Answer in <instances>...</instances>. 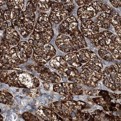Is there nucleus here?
Returning <instances> with one entry per match:
<instances>
[{
  "mask_svg": "<svg viewBox=\"0 0 121 121\" xmlns=\"http://www.w3.org/2000/svg\"><path fill=\"white\" fill-rule=\"evenodd\" d=\"M49 18L51 22L58 24L65 19L74 7L73 0L52 1Z\"/></svg>",
  "mask_w": 121,
  "mask_h": 121,
  "instance_id": "obj_4",
  "label": "nucleus"
},
{
  "mask_svg": "<svg viewBox=\"0 0 121 121\" xmlns=\"http://www.w3.org/2000/svg\"><path fill=\"white\" fill-rule=\"evenodd\" d=\"M50 65L53 69L59 70L65 69L68 66L67 63L65 58L60 56H56L51 60Z\"/></svg>",
  "mask_w": 121,
  "mask_h": 121,
  "instance_id": "obj_20",
  "label": "nucleus"
},
{
  "mask_svg": "<svg viewBox=\"0 0 121 121\" xmlns=\"http://www.w3.org/2000/svg\"><path fill=\"white\" fill-rule=\"evenodd\" d=\"M13 96L8 91H1L0 92V102L6 105L12 106L14 102Z\"/></svg>",
  "mask_w": 121,
  "mask_h": 121,
  "instance_id": "obj_22",
  "label": "nucleus"
},
{
  "mask_svg": "<svg viewBox=\"0 0 121 121\" xmlns=\"http://www.w3.org/2000/svg\"><path fill=\"white\" fill-rule=\"evenodd\" d=\"M111 13L103 12L97 18V23L99 28L107 29L109 28L111 24Z\"/></svg>",
  "mask_w": 121,
  "mask_h": 121,
  "instance_id": "obj_18",
  "label": "nucleus"
},
{
  "mask_svg": "<svg viewBox=\"0 0 121 121\" xmlns=\"http://www.w3.org/2000/svg\"><path fill=\"white\" fill-rule=\"evenodd\" d=\"M36 114L41 119L48 121H56L57 118L54 111L50 108L40 106L36 111Z\"/></svg>",
  "mask_w": 121,
  "mask_h": 121,
  "instance_id": "obj_15",
  "label": "nucleus"
},
{
  "mask_svg": "<svg viewBox=\"0 0 121 121\" xmlns=\"http://www.w3.org/2000/svg\"><path fill=\"white\" fill-rule=\"evenodd\" d=\"M35 69L38 73L40 74L51 71V69L49 68H47L42 65H39L35 67Z\"/></svg>",
  "mask_w": 121,
  "mask_h": 121,
  "instance_id": "obj_31",
  "label": "nucleus"
},
{
  "mask_svg": "<svg viewBox=\"0 0 121 121\" xmlns=\"http://www.w3.org/2000/svg\"><path fill=\"white\" fill-rule=\"evenodd\" d=\"M111 10L107 4L101 1L91 2L78 9L77 15L79 19L81 20L91 19L96 17L99 12L111 13Z\"/></svg>",
  "mask_w": 121,
  "mask_h": 121,
  "instance_id": "obj_5",
  "label": "nucleus"
},
{
  "mask_svg": "<svg viewBox=\"0 0 121 121\" xmlns=\"http://www.w3.org/2000/svg\"><path fill=\"white\" fill-rule=\"evenodd\" d=\"M93 51L89 49H82L77 52L68 53L65 59L69 65L75 67H80L81 63H85L89 60Z\"/></svg>",
  "mask_w": 121,
  "mask_h": 121,
  "instance_id": "obj_7",
  "label": "nucleus"
},
{
  "mask_svg": "<svg viewBox=\"0 0 121 121\" xmlns=\"http://www.w3.org/2000/svg\"><path fill=\"white\" fill-rule=\"evenodd\" d=\"M98 54L102 58L108 61L117 59L121 60V44L111 45L99 49Z\"/></svg>",
  "mask_w": 121,
  "mask_h": 121,
  "instance_id": "obj_10",
  "label": "nucleus"
},
{
  "mask_svg": "<svg viewBox=\"0 0 121 121\" xmlns=\"http://www.w3.org/2000/svg\"><path fill=\"white\" fill-rule=\"evenodd\" d=\"M0 81L9 86L18 88H38L40 85L39 80L34 75L20 70L11 73L1 70Z\"/></svg>",
  "mask_w": 121,
  "mask_h": 121,
  "instance_id": "obj_1",
  "label": "nucleus"
},
{
  "mask_svg": "<svg viewBox=\"0 0 121 121\" xmlns=\"http://www.w3.org/2000/svg\"><path fill=\"white\" fill-rule=\"evenodd\" d=\"M59 73L63 76L73 77L78 73V70L73 67H67L62 70H59Z\"/></svg>",
  "mask_w": 121,
  "mask_h": 121,
  "instance_id": "obj_25",
  "label": "nucleus"
},
{
  "mask_svg": "<svg viewBox=\"0 0 121 121\" xmlns=\"http://www.w3.org/2000/svg\"><path fill=\"white\" fill-rule=\"evenodd\" d=\"M92 41L99 49L111 45L121 44L119 37L108 31L99 33L97 37Z\"/></svg>",
  "mask_w": 121,
  "mask_h": 121,
  "instance_id": "obj_8",
  "label": "nucleus"
},
{
  "mask_svg": "<svg viewBox=\"0 0 121 121\" xmlns=\"http://www.w3.org/2000/svg\"><path fill=\"white\" fill-rule=\"evenodd\" d=\"M4 11L2 9H1L0 15V30H6L8 27V24L7 21L5 20L4 16Z\"/></svg>",
  "mask_w": 121,
  "mask_h": 121,
  "instance_id": "obj_30",
  "label": "nucleus"
},
{
  "mask_svg": "<svg viewBox=\"0 0 121 121\" xmlns=\"http://www.w3.org/2000/svg\"><path fill=\"white\" fill-rule=\"evenodd\" d=\"M81 30L83 36L91 41L95 39L99 33V26L91 19L81 20Z\"/></svg>",
  "mask_w": 121,
  "mask_h": 121,
  "instance_id": "obj_11",
  "label": "nucleus"
},
{
  "mask_svg": "<svg viewBox=\"0 0 121 121\" xmlns=\"http://www.w3.org/2000/svg\"><path fill=\"white\" fill-rule=\"evenodd\" d=\"M43 88L45 91H48L50 90V84L48 82H43Z\"/></svg>",
  "mask_w": 121,
  "mask_h": 121,
  "instance_id": "obj_36",
  "label": "nucleus"
},
{
  "mask_svg": "<svg viewBox=\"0 0 121 121\" xmlns=\"http://www.w3.org/2000/svg\"><path fill=\"white\" fill-rule=\"evenodd\" d=\"M78 22L74 17H69L64 20L58 27L59 32L66 35H70L79 29Z\"/></svg>",
  "mask_w": 121,
  "mask_h": 121,
  "instance_id": "obj_13",
  "label": "nucleus"
},
{
  "mask_svg": "<svg viewBox=\"0 0 121 121\" xmlns=\"http://www.w3.org/2000/svg\"><path fill=\"white\" fill-rule=\"evenodd\" d=\"M55 43L57 47L62 52L68 53L76 52L72 39L67 35L60 34L57 37Z\"/></svg>",
  "mask_w": 121,
  "mask_h": 121,
  "instance_id": "obj_12",
  "label": "nucleus"
},
{
  "mask_svg": "<svg viewBox=\"0 0 121 121\" xmlns=\"http://www.w3.org/2000/svg\"><path fill=\"white\" fill-rule=\"evenodd\" d=\"M110 3L115 8H121V0H110Z\"/></svg>",
  "mask_w": 121,
  "mask_h": 121,
  "instance_id": "obj_33",
  "label": "nucleus"
},
{
  "mask_svg": "<svg viewBox=\"0 0 121 121\" xmlns=\"http://www.w3.org/2000/svg\"><path fill=\"white\" fill-rule=\"evenodd\" d=\"M54 33L49 17L47 14H41L39 17L30 40L34 44L42 46L49 43Z\"/></svg>",
  "mask_w": 121,
  "mask_h": 121,
  "instance_id": "obj_2",
  "label": "nucleus"
},
{
  "mask_svg": "<svg viewBox=\"0 0 121 121\" xmlns=\"http://www.w3.org/2000/svg\"><path fill=\"white\" fill-rule=\"evenodd\" d=\"M69 36L71 37L76 52L87 47L84 36L79 29L74 34Z\"/></svg>",
  "mask_w": 121,
  "mask_h": 121,
  "instance_id": "obj_17",
  "label": "nucleus"
},
{
  "mask_svg": "<svg viewBox=\"0 0 121 121\" xmlns=\"http://www.w3.org/2000/svg\"><path fill=\"white\" fill-rule=\"evenodd\" d=\"M97 108V107H94L92 108V109H95Z\"/></svg>",
  "mask_w": 121,
  "mask_h": 121,
  "instance_id": "obj_39",
  "label": "nucleus"
},
{
  "mask_svg": "<svg viewBox=\"0 0 121 121\" xmlns=\"http://www.w3.org/2000/svg\"><path fill=\"white\" fill-rule=\"evenodd\" d=\"M4 36L10 46L17 45L19 43L20 35L13 27L8 26L5 30Z\"/></svg>",
  "mask_w": 121,
  "mask_h": 121,
  "instance_id": "obj_16",
  "label": "nucleus"
},
{
  "mask_svg": "<svg viewBox=\"0 0 121 121\" xmlns=\"http://www.w3.org/2000/svg\"><path fill=\"white\" fill-rule=\"evenodd\" d=\"M22 117L25 121H40L37 116L29 112H24Z\"/></svg>",
  "mask_w": 121,
  "mask_h": 121,
  "instance_id": "obj_28",
  "label": "nucleus"
},
{
  "mask_svg": "<svg viewBox=\"0 0 121 121\" xmlns=\"http://www.w3.org/2000/svg\"><path fill=\"white\" fill-rule=\"evenodd\" d=\"M120 23L121 25V15L120 16Z\"/></svg>",
  "mask_w": 121,
  "mask_h": 121,
  "instance_id": "obj_41",
  "label": "nucleus"
},
{
  "mask_svg": "<svg viewBox=\"0 0 121 121\" xmlns=\"http://www.w3.org/2000/svg\"><path fill=\"white\" fill-rule=\"evenodd\" d=\"M56 52L52 45L46 44L34 51L32 60L39 65H44L56 55Z\"/></svg>",
  "mask_w": 121,
  "mask_h": 121,
  "instance_id": "obj_6",
  "label": "nucleus"
},
{
  "mask_svg": "<svg viewBox=\"0 0 121 121\" xmlns=\"http://www.w3.org/2000/svg\"><path fill=\"white\" fill-rule=\"evenodd\" d=\"M23 93L27 97L33 98L38 97L40 94V90L38 88L24 89Z\"/></svg>",
  "mask_w": 121,
  "mask_h": 121,
  "instance_id": "obj_24",
  "label": "nucleus"
},
{
  "mask_svg": "<svg viewBox=\"0 0 121 121\" xmlns=\"http://www.w3.org/2000/svg\"><path fill=\"white\" fill-rule=\"evenodd\" d=\"M37 3V1L36 0L28 1L26 10L29 12L35 13L36 9Z\"/></svg>",
  "mask_w": 121,
  "mask_h": 121,
  "instance_id": "obj_29",
  "label": "nucleus"
},
{
  "mask_svg": "<svg viewBox=\"0 0 121 121\" xmlns=\"http://www.w3.org/2000/svg\"><path fill=\"white\" fill-rule=\"evenodd\" d=\"M24 18L18 26L20 35L24 38L27 37L34 30L35 21V13L24 12Z\"/></svg>",
  "mask_w": 121,
  "mask_h": 121,
  "instance_id": "obj_9",
  "label": "nucleus"
},
{
  "mask_svg": "<svg viewBox=\"0 0 121 121\" xmlns=\"http://www.w3.org/2000/svg\"><path fill=\"white\" fill-rule=\"evenodd\" d=\"M10 10V21L13 26H17L24 18V12L15 9Z\"/></svg>",
  "mask_w": 121,
  "mask_h": 121,
  "instance_id": "obj_19",
  "label": "nucleus"
},
{
  "mask_svg": "<svg viewBox=\"0 0 121 121\" xmlns=\"http://www.w3.org/2000/svg\"><path fill=\"white\" fill-rule=\"evenodd\" d=\"M10 10L9 9H6L4 11V16L5 20L6 21H10Z\"/></svg>",
  "mask_w": 121,
  "mask_h": 121,
  "instance_id": "obj_35",
  "label": "nucleus"
},
{
  "mask_svg": "<svg viewBox=\"0 0 121 121\" xmlns=\"http://www.w3.org/2000/svg\"><path fill=\"white\" fill-rule=\"evenodd\" d=\"M102 89L105 90H106V88L103 87L102 88Z\"/></svg>",
  "mask_w": 121,
  "mask_h": 121,
  "instance_id": "obj_40",
  "label": "nucleus"
},
{
  "mask_svg": "<svg viewBox=\"0 0 121 121\" xmlns=\"http://www.w3.org/2000/svg\"><path fill=\"white\" fill-rule=\"evenodd\" d=\"M10 45L3 36L0 42V57H4L10 50Z\"/></svg>",
  "mask_w": 121,
  "mask_h": 121,
  "instance_id": "obj_26",
  "label": "nucleus"
},
{
  "mask_svg": "<svg viewBox=\"0 0 121 121\" xmlns=\"http://www.w3.org/2000/svg\"><path fill=\"white\" fill-rule=\"evenodd\" d=\"M75 2L78 6H81L86 5L91 2L94 1L93 0H76Z\"/></svg>",
  "mask_w": 121,
  "mask_h": 121,
  "instance_id": "obj_34",
  "label": "nucleus"
},
{
  "mask_svg": "<svg viewBox=\"0 0 121 121\" xmlns=\"http://www.w3.org/2000/svg\"><path fill=\"white\" fill-rule=\"evenodd\" d=\"M8 9H15L21 11L24 7V0H8L6 1Z\"/></svg>",
  "mask_w": 121,
  "mask_h": 121,
  "instance_id": "obj_23",
  "label": "nucleus"
},
{
  "mask_svg": "<svg viewBox=\"0 0 121 121\" xmlns=\"http://www.w3.org/2000/svg\"><path fill=\"white\" fill-rule=\"evenodd\" d=\"M39 78L44 81L51 83H58L60 80V77L57 74L53 72L50 71L39 74Z\"/></svg>",
  "mask_w": 121,
  "mask_h": 121,
  "instance_id": "obj_21",
  "label": "nucleus"
},
{
  "mask_svg": "<svg viewBox=\"0 0 121 121\" xmlns=\"http://www.w3.org/2000/svg\"><path fill=\"white\" fill-rule=\"evenodd\" d=\"M31 47L26 42L19 43L17 46L11 49L0 60L4 65L15 67L26 62L31 56Z\"/></svg>",
  "mask_w": 121,
  "mask_h": 121,
  "instance_id": "obj_3",
  "label": "nucleus"
},
{
  "mask_svg": "<svg viewBox=\"0 0 121 121\" xmlns=\"http://www.w3.org/2000/svg\"><path fill=\"white\" fill-rule=\"evenodd\" d=\"M6 1H7L2 0H1L0 1V6H3V5H4V4L6 3Z\"/></svg>",
  "mask_w": 121,
  "mask_h": 121,
  "instance_id": "obj_37",
  "label": "nucleus"
},
{
  "mask_svg": "<svg viewBox=\"0 0 121 121\" xmlns=\"http://www.w3.org/2000/svg\"><path fill=\"white\" fill-rule=\"evenodd\" d=\"M71 105L69 104V101H67L64 103L56 101L48 104L49 108L54 112L60 115L64 116L69 115L71 110Z\"/></svg>",
  "mask_w": 121,
  "mask_h": 121,
  "instance_id": "obj_14",
  "label": "nucleus"
},
{
  "mask_svg": "<svg viewBox=\"0 0 121 121\" xmlns=\"http://www.w3.org/2000/svg\"><path fill=\"white\" fill-rule=\"evenodd\" d=\"M79 99H81V100H84L85 98V97L84 96H80L79 97Z\"/></svg>",
  "mask_w": 121,
  "mask_h": 121,
  "instance_id": "obj_38",
  "label": "nucleus"
},
{
  "mask_svg": "<svg viewBox=\"0 0 121 121\" xmlns=\"http://www.w3.org/2000/svg\"><path fill=\"white\" fill-rule=\"evenodd\" d=\"M115 31L117 34V36L119 37L121 40V23L113 26Z\"/></svg>",
  "mask_w": 121,
  "mask_h": 121,
  "instance_id": "obj_32",
  "label": "nucleus"
},
{
  "mask_svg": "<svg viewBox=\"0 0 121 121\" xmlns=\"http://www.w3.org/2000/svg\"><path fill=\"white\" fill-rule=\"evenodd\" d=\"M37 4L39 8L42 10H48L52 6V1L37 0Z\"/></svg>",
  "mask_w": 121,
  "mask_h": 121,
  "instance_id": "obj_27",
  "label": "nucleus"
}]
</instances>
